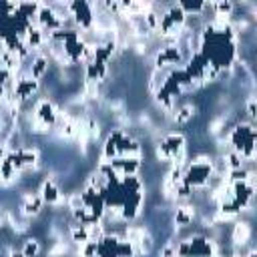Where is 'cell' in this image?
Instances as JSON below:
<instances>
[{
    "label": "cell",
    "instance_id": "cell-9",
    "mask_svg": "<svg viewBox=\"0 0 257 257\" xmlns=\"http://www.w3.org/2000/svg\"><path fill=\"white\" fill-rule=\"evenodd\" d=\"M251 237H253V227L245 217H237L231 223V247H243V245H251Z\"/></svg>",
    "mask_w": 257,
    "mask_h": 257
},
{
    "label": "cell",
    "instance_id": "cell-2",
    "mask_svg": "<svg viewBox=\"0 0 257 257\" xmlns=\"http://www.w3.org/2000/svg\"><path fill=\"white\" fill-rule=\"evenodd\" d=\"M213 179V157L211 155H195L185 163V183L195 193H205Z\"/></svg>",
    "mask_w": 257,
    "mask_h": 257
},
{
    "label": "cell",
    "instance_id": "cell-10",
    "mask_svg": "<svg viewBox=\"0 0 257 257\" xmlns=\"http://www.w3.org/2000/svg\"><path fill=\"white\" fill-rule=\"evenodd\" d=\"M197 112V106L191 102V100H183V102H177V106L171 110L169 114V122L171 124H177V126H185L187 122L193 120Z\"/></svg>",
    "mask_w": 257,
    "mask_h": 257
},
{
    "label": "cell",
    "instance_id": "cell-7",
    "mask_svg": "<svg viewBox=\"0 0 257 257\" xmlns=\"http://www.w3.org/2000/svg\"><path fill=\"white\" fill-rule=\"evenodd\" d=\"M50 66H52V60H50V56H48L44 50L30 54L28 60L24 62V70H26V74L32 76V78L38 80V82H42V80L46 78Z\"/></svg>",
    "mask_w": 257,
    "mask_h": 257
},
{
    "label": "cell",
    "instance_id": "cell-4",
    "mask_svg": "<svg viewBox=\"0 0 257 257\" xmlns=\"http://www.w3.org/2000/svg\"><path fill=\"white\" fill-rule=\"evenodd\" d=\"M179 66H185V60L177 46H159L153 52V68L171 72V70H177Z\"/></svg>",
    "mask_w": 257,
    "mask_h": 257
},
{
    "label": "cell",
    "instance_id": "cell-1",
    "mask_svg": "<svg viewBox=\"0 0 257 257\" xmlns=\"http://www.w3.org/2000/svg\"><path fill=\"white\" fill-rule=\"evenodd\" d=\"M155 159L159 163H185L189 159L187 139L181 131H165L153 145Z\"/></svg>",
    "mask_w": 257,
    "mask_h": 257
},
{
    "label": "cell",
    "instance_id": "cell-8",
    "mask_svg": "<svg viewBox=\"0 0 257 257\" xmlns=\"http://www.w3.org/2000/svg\"><path fill=\"white\" fill-rule=\"evenodd\" d=\"M195 217H197V205H193L191 201L175 203V207H173V225H175V231H181V229H187L189 225H193Z\"/></svg>",
    "mask_w": 257,
    "mask_h": 257
},
{
    "label": "cell",
    "instance_id": "cell-5",
    "mask_svg": "<svg viewBox=\"0 0 257 257\" xmlns=\"http://www.w3.org/2000/svg\"><path fill=\"white\" fill-rule=\"evenodd\" d=\"M40 88H42V82L34 80L32 76H28V74H26V70H22V72L14 78L12 92H14L22 102H26V104H28V102H32V100L38 96Z\"/></svg>",
    "mask_w": 257,
    "mask_h": 257
},
{
    "label": "cell",
    "instance_id": "cell-3",
    "mask_svg": "<svg viewBox=\"0 0 257 257\" xmlns=\"http://www.w3.org/2000/svg\"><path fill=\"white\" fill-rule=\"evenodd\" d=\"M38 195L42 197L44 205H48V207H52L56 211H60V209L66 207V193L62 191V187L58 185V181H56L54 175H48V177H44L40 181Z\"/></svg>",
    "mask_w": 257,
    "mask_h": 257
},
{
    "label": "cell",
    "instance_id": "cell-16",
    "mask_svg": "<svg viewBox=\"0 0 257 257\" xmlns=\"http://www.w3.org/2000/svg\"><path fill=\"white\" fill-rule=\"evenodd\" d=\"M6 225H8V209L0 207V229L6 227Z\"/></svg>",
    "mask_w": 257,
    "mask_h": 257
},
{
    "label": "cell",
    "instance_id": "cell-11",
    "mask_svg": "<svg viewBox=\"0 0 257 257\" xmlns=\"http://www.w3.org/2000/svg\"><path fill=\"white\" fill-rule=\"evenodd\" d=\"M72 251H74L72 243H70L66 237H62V239L52 241V245L46 249V257H64V255H68V253H72Z\"/></svg>",
    "mask_w": 257,
    "mask_h": 257
},
{
    "label": "cell",
    "instance_id": "cell-12",
    "mask_svg": "<svg viewBox=\"0 0 257 257\" xmlns=\"http://www.w3.org/2000/svg\"><path fill=\"white\" fill-rule=\"evenodd\" d=\"M135 251H137V255H141V257H147V255H151V253L155 251V237L151 235L149 229H147V231L143 233V237L137 241Z\"/></svg>",
    "mask_w": 257,
    "mask_h": 257
},
{
    "label": "cell",
    "instance_id": "cell-13",
    "mask_svg": "<svg viewBox=\"0 0 257 257\" xmlns=\"http://www.w3.org/2000/svg\"><path fill=\"white\" fill-rule=\"evenodd\" d=\"M20 249H22V253H24L26 257H38V255L42 253V243H40V239H36V237H26V239L20 243Z\"/></svg>",
    "mask_w": 257,
    "mask_h": 257
},
{
    "label": "cell",
    "instance_id": "cell-14",
    "mask_svg": "<svg viewBox=\"0 0 257 257\" xmlns=\"http://www.w3.org/2000/svg\"><path fill=\"white\" fill-rule=\"evenodd\" d=\"M245 120L247 122H255V94L251 92L247 98H245Z\"/></svg>",
    "mask_w": 257,
    "mask_h": 257
},
{
    "label": "cell",
    "instance_id": "cell-15",
    "mask_svg": "<svg viewBox=\"0 0 257 257\" xmlns=\"http://www.w3.org/2000/svg\"><path fill=\"white\" fill-rule=\"evenodd\" d=\"M6 257H26V255L22 253L20 245H18V247H16V245H10V247H8V253H6Z\"/></svg>",
    "mask_w": 257,
    "mask_h": 257
},
{
    "label": "cell",
    "instance_id": "cell-17",
    "mask_svg": "<svg viewBox=\"0 0 257 257\" xmlns=\"http://www.w3.org/2000/svg\"><path fill=\"white\" fill-rule=\"evenodd\" d=\"M213 257H225V253L221 251V253H217V255H213Z\"/></svg>",
    "mask_w": 257,
    "mask_h": 257
},
{
    "label": "cell",
    "instance_id": "cell-6",
    "mask_svg": "<svg viewBox=\"0 0 257 257\" xmlns=\"http://www.w3.org/2000/svg\"><path fill=\"white\" fill-rule=\"evenodd\" d=\"M44 201L42 197L38 195V191H26L20 195V201H18V215H22L24 219L32 221V219H38L44 211Z\"/></svg>",
    "mask_w": 257,
    "mask_h": 257
}]
</instances>
